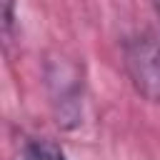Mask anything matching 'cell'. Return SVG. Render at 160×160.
<instances>
[{"label": "cell", "mask_w": 160, "mask_h": 160, "mask_svg": "<svg viewBox=\"0 0 160 160\" xmlns=\"http://www.w3.org/2000/svg\"><path fill=\"white\" fill-rule=\"evenodd\" d=\"M125 68L138 88L152 102H160V38L142 35L125 45Z\"/></svg>", "instance_id": "6da1fadb"}, {"label": "cell", "mask_w": 160, "mask_h": 160, "mask_svg": "<svg viewBox=\"0 0 160 160\" xmlns=\"http://www.w3.org/2000/svg\"><path fill=\"white\" fill-rule=\"evenodd\" d=\"M22 160H62L60 152H55L52 148H45V145H38V148H30Z\"/></svg>", "instance_id": "7a4b0ae2"}, {"label": "cell", "mask_w": 160, "mask_h": 160, "mask_svg": "<svg viewBox=\"0 0 160 160\" xmlns=\"http://www.w3.org/2000/svg\"><path fill=\"white\" fill-rule=\"evenodd\" d=\"M12 22V0H5V30H10Z\"/></svg>", "instance_id": "3957f363"}]
</instances>
